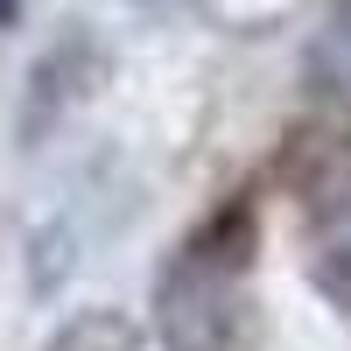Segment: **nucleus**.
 <instances>
[{
  "mask_svg": "<svg viewBox=\"0 0 351 351\" xmlns=\"http://www.w3.org/2000/svg\"><path fill=\"white\" fill-rule=\"evenodd\" d=\"M239 267H246V218L232 211L204 239H190V253L162 281L155 316H162V344L169 351H218L232 309H239Z\"/></svg>",
  "mask_w": 351,
  "mask_h": 351,
  "instance_id": "nucleus-1",
  "label": "nucleus"
},
{
  "mask_svg": "<svg viewBox=\"0 0 351 351\" xmlns=\"http://www.w3.org/2000/svg\"><path fill=\"white\" fill-rule=\"evenodd\" d=\"M302 211H309V267L324 274L330 295H351V141L316 162Z\"/></svg>",
  "mask_w": 351,
  "mask_h": 351,
  "instance_id": "nucleus-2",
  "label": "nucleus"
},
{
  "mask_svg": "<svg viewBox=\"0 0 351 351\" xmlns=\"http://www.w3.org/2000/svg\"><path fill=\"white\" fill-rule=\"evenodd\" d=\"M49 351H141V324L120 316V309H84L56 330Z\"/></svg>",
  "mask_w": 351,
  "mask_h": 351,
  "instance_id": "nucleus-3",
  "label": "nucleus"
},
{
  "mask_svg": "<svg viewBox=\"0 0 351 351\" xmlns=\"http://www.w3.org/2000/svg\"><path fill=\"white\" fill-rule=\"evenodd\" d=\"M316 77H324V92H351V14L324 36V49H316Z\"/></svg>",
  "mask_w": 351,
  "mask_h": 351,
  "instance_id": "nucleus-4",
  "label": "nucleus"
}]
</instances>
